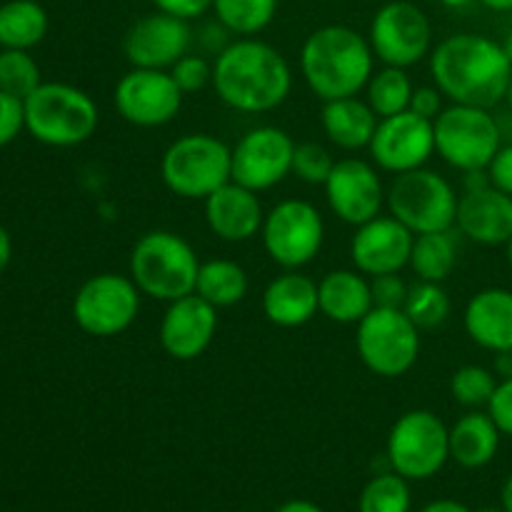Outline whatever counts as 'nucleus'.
I'll list each match as a JSON object with an SVG mask.
<instances>
[{
    "label": "nucleus",
    "mask_w": 512,
    "mask_h": 512,
    "mask_svg": "<svg viewBox=\"0 0 512 512\" xmlns=\"http://www.w3.org/2000/svg\"><path fill=\"white\" fill-rule=\"evenodd\" d=\"M428 60L433 85L450 103L490 110L505 100L512 63L498 40L478 33L450 35L435 45Z\"/></svg>",
    "instance_id": "1"
},
{
    "label": "nucleus",
    "mask_w": 512,
    "mask_h": 512,
    "mask_svg": "<svg viewBox=\"0 0 512 512\" xmlns=\"http://www.w3.org/2000/svg\"><path fill=\"white\" fill-rule=\"evenodd\" d=\"M213 88L230 110L270 113L288 100L293 70L278 48L258 38H238L213 60Z\"/></svg>",
    "instance_id": "2"
},
{
    "label": "nucleus",
    "mask_w": 512,
    "mask_h": 512,
    "mask_svg": "<svg viewBox=\"0 0 512 512\" xmlns=\"http://www.w3.org/2000/svg\"><path fill=\"white\" fill-rule=\"evenodd\" d=\"M375 53L368 38L350 25H323L300 48L305 85L323 103L350 98L365 90L375 73Z\"/></svg>",
    "instance_id": "3"
},
{
    "label": "nucleus",
    "mask_w": 512,
    "mask_h": 512,
    "mask_svg": "<svg viewBox=\"0 0 512 512\" xmlns=\"http://www.w3.org/2000/svg\"><path fill=\"white\" fill-rule=\"evenodd\" d=\"M200 260L193 245L173 230H150L135 240L128 275L145 298L173 303L195 293Z\"/></svg>",
    "instance_id": "4"
},
{
    "label": "nucleus",
    "mask_w": 512,
    "mask_h": 512,
    "mask_svg": "<svg viewBox=\"0 0 512 512\" xmlns=\"http://www.w3.org/2000/svg\"><path fill=\"white\" fill-rule=\"evenodd\" d=\"M23 103L25 130L50 148H75L98 130V105L70 83H40Z\"/></svg>",
    "instance_id": "5"
},
{
    "label": "nucleus",
    "mask_w": 512,
    "mask_h": 512,
    "mask_svg": "<svg viewBox=\"0 0 512 512\" xmlns=\"http://www.w3.org/2000/svg\"><path fill=\"white\" fill-rule=\"evenodd\" d=\"M165 188L183 200H205L233 180V148L218 135L185 133L160 158Z\"/></svg>",
    "instance_id": "6"
},
{
    "label": "nucleus",
    "mask_w": 512,
    "mask_h": 512,
    "mask_svg": "<svg viewBox=\"0 0 512 512\" xmlns=\"http://www.w3.org/2000/svg\"><path fill=\"white\" fill-rule=\"evenodd\" d=\"M458 193L445 175L430 168L395 175L385 195V208L413 235L453 230L458 218Z\"/></svg>",
    "instance_id": "7"
},
{
    "label": "nucleus",
    "mask_w": 512,
    "mask_h": 512,
    "mask_svg": "<svg viewBox=\"0 0 512 512\" xmlns=\"http://www.w3.org/2000/svg\"><path fill=\"white\" fill-rule=\"evenodd\" d=\"M435 155L460 173L488 170L490 160L503 148V133L488 108L475 105H445L433 120Z\"/></svg>",
    "instance_id": "8"
},
{
    "label": "nucleus",
    "mask_w": 512,
    "mask_h": 512,
    "mask_svg": "<svg viewBox=\"0 0 512 512\" xmlns=\"http://www.w3.org/2000/svg\"><path fill=\"white\" fill-rule=\"evenodd\" d=\"M355 348L373 375L403 378L420 358V328L405 310L373 308L358 323Z\"/></svg>",
    "instance_id": "9"
},
{
    "label": "nucleus",
    "mask_w": 512,
    "mask_h": 512,
    "mask_svg": "<svg viewBox=\"0 0 512 512\" xmlns=\"http://www.w3.org/2000/svg\"><path fill=\"white\" fill-rule=\"evenodd\" d=\"M385 458L405 480L433 478L450 458V428L433 410H408L390 428Z\"/></svg>",
    "instance_id": "10"
},
{
    "label": "nucleus",
    "mask_w": 512,
    "mask_h": 512,
    "mask_svg": "<svg viewBox=\"0 0 512 512\" xmlns=\"http://www.w3.org/2000/svg\"><path fill=\"white\" fill-rule=\"evenodd\" d=\"M263 248L283 270H300L313 263L325 243V220L308 200L288 198L265 213Z\"/></svg>",
    "instance_id": "11"
},
{
    "label": "nucleus",
    "mask_w": 512,
    "mask_h": 512,
    "mask_svg": "<svg viewBox=\"0 0 512 512\" xmlns=\"http://www.w3.org/2000/svg\"><path fill=\"white\" fill-rule=\"evenodd\" d=\"M143 293L130 275L100 273L85 280L73 298V320L85 335L115 338L138 320Z\"/></svg>",
    "instance_id": "12"
},
{
    "label": "nucleus",
    "mask_w": 512,
    "mask_h": 512,
    "mask_svg": "<svg viewBox=\"0 0 512 512\" xmlns=\"http://www.w3.org/2000/svg\"><path fill=\"white\" fill-rule=\"evenodd\" d=\"M368 43L380 63L408 70L433 53V25L410 0H390L370 20Z\"/></svg>",
    "instance_id": "13"
},
{
    "label": "nucleus",
    "mask_w": 512,
    "mask_h": 512,
    "mask_svg": "<svg viewBox=\"0 0 512 512\" xmlns=\"http://www.w3.org/2000/svg\"><path fill=\"white\" fill-rule=\"evenodd\" d=\"M183 98L170 70L153 68H130L113 93L118 115L135 128H163L173 123L183 108Z\"/></svg>",
    "instance_id": "14"
},
{
    "label": "nucleus",
    "mask_w": 512,
    "mask_h": 512,
    "mask_svg": "<svg viewBox=\"0 0 512 512\" xmlns=\"http://www.w3.org/2000/svg\"><path fill=\"white\" fill-rule=\"evenodd\" d=\"M295 140L278 125H258L233 145V180L255 190L275 188L293 175Z\"/></svg>",
    "instance_id": "15"
},
{
    "label": "nucleus",
    "mask_w": 512,
    "mask_h": 512,
    "mask_svg": "<svg viewBox=\"0 0 512 512\" xmlns=\"http://www.w3.org/2000/svg\"><path fill=\"white\" fill-rule=\"evenodd\" d=\"M368 153L375 168L383 173L403 175L425 168L435 155L433 120L420 118L413 110L380 118Z\"/></svg>",
    "instance_id": "16"
},
{
    "label": "nucleus",
    "mask_w": 512,
    "mask_h": 512,
    "mask_svg": "<svg viewBox=\"0 0 512 512\" xmlns=\"http://www.w3.org/2000/svg\"><path fill=\"white\" fill-rule=\"evenodd\" d=\"M325 200L333 215L343 223L358 225L378 218L385 208V190L380 170L373 160L343 158L335 163L333 173L325 180Z\"/></svg>",
    "instance_id": "17"
},
{
    "label": "nucleus",
    "mask_w": 512,
    "mask_h": 512,
    "mask_svg": "<svg viewBox=\"0 0 512 512\" xmlns=\"http://www.w3.org/2000/svg\"><path fill=\"white\" fill-rule=\"evenodd\" d=\"M193 45L190 20L153 10L128 28L123 38V53L130 68L170 70Z\"/></svg>",
    "instance_id": "18"
},
{
    "label": "nucleus",
    "mask_w": 512,
    "mask_h": 512,
    "mask_svg": "<svg viewBox=\"0 0 512 512\" xmlns=\"http://www.w3.org/2000/svg\"><path fill=\"white\" fill-rule=\"evenodd\" d=\"M413 240L415 235L400 220H395L390 213H380L378 218L355 228L353 240H350L353 268L368 278L400 273L410 263Z\"/></svg>",
    "instance_id": "19"
},
{
    "label": "nucleus",
    "mask_w": 512,
    "mask_h": 512,
    "mask_svg": "<svg viewBox=\"0 0 512 512\" xmlns=\"http://www.w3.org/2000/svg\"><path fill=\"white\" fill-rule=\"evenodd\" d=\"M218 333V308L190 293L173 300L160 318L158 338L165 353L180 363L200 358Z\"/></svg>",
    "instance_id": "20"
},
{
    "label": "nucleus",
    "mask_w": 512,
    "mask_h": 512,
    "mask_svg": "<svg viewBox=\"0 0 512 512\" xmlns=\"http://www.w3.org/2000/svg\"><path fill=\"white\" fill-rule=\"evenodd\" d=\"M258 195L260 193L235 180L208 195L203 200V210L210 233L223 243H248L255 235H260L265 208Z\"/></svg>",
    "instance_id": "21"
},
{
    "label": "nucleus",
    "mask_w": 512,
    "mask_h": 512,
    "mask_svg": "<svg viewBox=\"0 0 512 512\" xmlns=\"http://www.w3.org/2000/svg\"><path fill=\"white\" fill-rule=\"evenodd\" d=\"M455 228L460 230V235L485 248L508 245L512 238V195L495 185L465 190L460 195Z\"/></svg>",
    "instance_id": "22"
},
{
    "label": "nucleus",
    "mask_w": 512,
    "mask_h": 512,
    "mask_svg": "<svg viewBox=\"0 0 512 512\" xmlns=\"http://www.w3.org/2000/svg\"><path fill=\"white\" fill-rule=\"evenodd\" d=\"M468 338L488 353L512 350V290L485 288L468 300L463 313Z\"/></svg>",
    "instance_id": "23"
},
{
    "label": "nucleus",
    "mask_w": 512,
    "mask_h": 512,
    "mask_svg": "<svg viewBox=\"0 0 512 512\" xmlns=\"http://www.w3.org/2000/svg\"><path fill=\"white\" fill-rule=\"evenodd\" d=\"M263 313L278 328H303L320 313L318 283L300 270H283L265 285Z\"/></svg>",
    "instance_id": "24"
},
{
    "label": "nucleus",
    "mask_w": 512,
    "mask_h": 512,
    "mask_svg": "<svg viewBox=\"0 0 512 512\" xmlns=\"http://www.w3.org/2000/svg\"><path fill=\"white\" fill-rule=\"evenodd\" d=\"M320 315L338 325H358L375 308L370 278L355 268H338L318 283Z\"/></svg>",
    "instance_id": "25"
},
{
    "label": "nucleus",
    "mask_w": 512,
    "mask_h": 512,
    "mask_svg": "<svg viewBox=\"0 0 512 512\" xmlns=\"http://www.w3.org/2000/svg\"><path fill=\"white\" fill-rule=\"evenodd\" d=\"M378 123L380 118L370 108L368 100H360L358 95L328 100L320 110V125H323L325 138L345 153L368 150Z\"/></svg>",
    "instance_id": "26"
},
{
    "label": "nucleus",
    "mask_w": 512,
    "mask_h": 512,
    "mask_svg": "<svg viewBox=\"0 0 512 512\" xmlns=\"http://www.w3.org/2000/svg\"><path fill=\"white\" fill-rule=\"evenodd\" d=\"M500 438L503 433L488 410H468L463 418L455 420L450 428V458L465 470H478L493 463L500 450Z\"/></svg>",
    "instance_id": "27"
},
{
    "label": "nucleus",
    "mask_w": 512,
    "mask_h": 512,
    "mask_svg": "<svg viewBox=\"0 0 512 512\" xmlns=\"http://www.w3.org/2000/svg\"><path fill=\"white\" fill-rule=\"evenodd\" d=\"M248 288V273L235 260L213 258L200 263L198 280H195V295H200L213 308H233V305L243 303Z\"/></svg>",
    "instance_id": "28"
},
{
    "label": "nucleus",
    "mask_w": 512,
    "mask_h": 512,
    "mask_svg": "<svg viewBox=\"0 0 512 512\" xmlns=\"http://www.w3.org/2000/svg\"><path fill=\"white\" fill-rule=\"evenodd\" d=\"M48 35V13L35 0H8L0 5V45L30 50Z\"/></svg>",
    "instance_id": "29"
},
{
    "label": "nucleus",
    "mask_w": 512,
    "mask_h": 512,
    "mask_svg": "<svg viewBox=\"0 0 512 512\" xmlns=\"http://www.w3.org/2000/svg\"><path fill=\"white\" fill-rule=\"evenodd\" d=\"M408 265L418 280L445 283L458 265V238L453 230L415 235Z\"/></svg>",
    "instance_id": "30"
},
{
    "label": "nucleus",
    "mask_w": 512,
    "mask_h": 512,
    "mask_svg": "<svg viewBox=\"0 0 512 512\" xmlns=\"http://www.w3.org/2000/svg\"><path fill=\"white\" fill-rule=\"evenodd\" d=\"M415 83L410 80L408 70L395 68V65H383L375 68L365 85V100L375 110L378 118H390V115L405 113L410 108Z\"/></svg>",
    "instance_id": "31"
},
{
    "label": "nucleus",
    "mask_w": 512,
    "mask_h": 512,
    "mask_svg": "<svg viewBox=\"0 0 512 512\" xmlns=\"http://www.w3.org/2000/svg\"><path fill=\"white\" fill-rule=\"evenodd\" d=\"M280 0H213V13L228 33L255 38L278 15Z\"/></svg>",
    "instance_id": "32"
},
{
    "label": "nucleus",
    "mask_w": 512,
    "mask_h": 512,
    "mask_svg": "<svg viewBox=\"0 0 512 512\" xmlns=\"http://www.w3.org/2000/svg\"><path fill=\"white\" fill-rule=\"evenodd\" d=\"M403 310L420 330H435L450 318L453 303H450V295L443 288V283L418 280V283L408 288Z\"/></svg>",
    "instance_id": "33"
},
{
    "label": "nucleus",
    "mask_w": 512,
    "mask_h": 512,
    "mask_svg": "<svg viewBox=\"0 0 512 512\" xmlns=\"http://www.w3.org/2000/svg\"><path fill=\"white\" fill-rule=\"evenodd\" d=\"M360 512H410L408 480L395 470L380 473L363 488L358 503Z\"/></svg>",
    "instance_id": "34"
},
{
    "label": "nucleus",
    "mask_w": 512,
    "mask_h": 512,
    "mask_svg": "<svg viewBox=\"0 0 512 512\" xmlns=\"http://www.w3.org/2000/svg\"><path fill=\"white\" fill-rule=\"evenodd\" d=\"M495 388H498V375L483 365H463L450 378V395L455 403L468 410L488 408Z\"/></svg>",
    "instance_id": "35"
},
{
    "label": "nucleus",
    "mask_w": 512,
    "mask_h": 512,
    "mask_svg": "<svg viewBox=\"0 0 512 512\" xmlns=\"http://www.w3.org/2000/svg\"><path fill=\"white\" fill-rule=\"evenodd\" d=\"M40 83H43L40 68L28 50H0V90L3 93L25 100Z\"/></svg>",
    "instance_id": "36"
},
{
    "label": "nucleus",
    "mask_w": 512,
    "mask_h": 512,
    "mask_svg": "<svg viewBox=\"0 0 512 512\" xmlns=\"http://www.w3.org/2000/svg\"><path fill=\"white\" fill-rule=\"evenodd\" d=\"M335 163L325 145L315 143V140H305V143H295L293 153V175L308 185H325V180L333 173Z\"/></svg>",
    "instance_id": "37"
},
{
    "label": "nucleus",
    "mask_w": 512,
    "mask_h": 512,
    "mask_svg": "<svg viewBox=\"0 0 512 512\" xmlns=\"http://www.w3.org/2000/svg\"><path fill=\"white\" fill-rule=\"evenodd\" d=\"M170 75L178 83V88L183 90V95H195L200 90H205L208 85H213V63L205 60L203 55L185 53L178 63L170 68Z\"/></svg>",
    "instance_id": "38"
},
{
    "label": "nucleus",
    "mask_w": 512,
    "mask_h": 512,
    "mask_svg": "<svg viewBox=\"0 0 512 512\" xmlns=\"http://www.w3.org/2000/svg\"><path fill=\"white\" fill-rule=\"evenodd\" d=\"M410 285L400 278V273L375 275L370 278V290H373L375 308H393L403 310L405 298H408Z\"/></svg>",
    "instance_id": "39"
},
{
    "label": "nucleus",
    "mask_w": 512,
    "mask_h": 512,
    "mask_svg": "<svg viewBox=\"0 0 512 512\" xmlns=\"http://www.w3.org/2000/svg\"><path fill=\"white\" fill-rule=\"evenodd\" d=\"M25 128V103L0 90V148L13 143Z\"/></svg>",
    "instance_id": "40"
},
{
    "label": "nucleus",
    "mask_w": 512,
    "mask_h": 512,
    "mask_svg": "<svg viewBox=\"0 0 512 512\" xmlns=\"http://www.w3.org/2000/svg\"><path fill=\"white\" fill-rule=\"evenodd\" d=\"M485 410L493 418V423L498 425L500 433L512 438V378L498 380V388H495L493 398H490Z\"/></svg>",
    "instance_id": "41"
},
{
    "label": "nucleus",
    "mask_w": 512,
    "mask_h": 512,
    "mask_svg": "<svg viewBox=\"0 0 512 512\" xmlns=\"http://www.w3.org/2000/svg\"><path fill=\"white\" fill-rule=\"evenodd\" d=\"M445 95L440 93L438 85H415L413 98H410V108L415 115L425 120H435L445 110Z\"/></svg>",
    "instance_id": "42"
},
{
    "label": "nucleus",
    "mask_w": 512,
    "mask_h": 512,
    "mask_svg": "<svg viewBox=\"0 0 512 512\" xmlns=\"http://www.w3.org/2000/svg\"><path fill=\"white\" fill-rule=\"evenodd\" d=\"M150 3L155 5V10L178 15L183 20H195L213 10V0H150Z\"/></svg>",
    "instance_id": "43"
},
{
    "label": "nucleus",
    "mask_w": 512,
    "mask_h": 512,
    "mask_svg": "<svg viewBox=\"0 0 512 512\" xmlns=\"http://www.w3.org/2000/svg\"><path fill=\"white\" fill-rule=\"evenodd\" d=\"M488 175L490 183H493L495 188L512 195V143L503 145V148L498 150V155L490 160Z\"/></svg>",
    "instance_id": "44"
},
{
    "label": "nucleus",
    "mask_w": 512,
    "mask_h": 512,
    "mask_svg": "<svg viewBox=\"0 0 512 512\" xmlns=\"http://www.w3.org/2000/svg\"><path fill=\"white\" fill-rule=\"evenodd\" d=\"M493 373L498 375V380L512 378V350H500V353H495Z\"/></svg>",
    "instance_id": "45"
},
{
    "label": "nucleus",
    "mask_w": 512,
    "mask_h": 512,
    "mask_svg": "<svg viewBox=\"0 0 512 512\" xmlns=\"http://www.w3.org/2000/svg\"><path fill=\"white\" fill-rule=\"evenodd\" d=\"M420 512H473V510L465 508V505L458 503V500H433V503L425 505Z\"/></svg>",
    "instance_id": "46"
},
{
    "label": "nucleus",
    "mask_w": 512,
    "mask_h": 512,
    "mask_svg": "<svg viewBox=\"0 0 512 512\" xmlns=\"http://www.w3.org/2000/svg\"><path fill=\"white\" fill-rule=\"evenodd\" d=\"M10 255H13V243H10L8 230H5L3 225H0V275H3L5 268H8Z\"/></svg>",
    "instance_id": "47"
},
{
    "label": "nucleus",
    "mask_w": 512,
    "mask_h": 512,
    "mask_svg": "<svg viewBox=\"0 0 512 512\" xmlns=\"http://www.w3.org/2000/svg\"><path fill=\"white\" fill-rule=\"evenodd\" d=\"M278 512H323L315 503L310 500H290V503L280 505Z\"/></svg>",
    "instance_id": "48"
},
{
    "label": "nucleus",
    "mask_w": 512,
    "mask_h": 512,
    "mask_svg": "<svg viewBox=\"0 0 512 512\" xmlns=\"http://www.w3.org/2000/svg\"><path fill=\"white\" fill-rule=\"evenodd\" d=\"M480 3L490 10H498V13H510L512 10V0H480Z\"/></svg>",
    "instance_id": "49"
},
{
    "label": "nucleus",
    "mask_w": 512,
    "mask_h": 512,
    "mask_svg": "<svg viewBox=\"0 0 512 512\" xmlns=\"http://www.w3.org/2000/svg\"><path fill=\"white\" fill-rule=\"evenodd\" d=\"M500 500H503V510L505 512H512V475H510L508 480H505L503 495H500Z\"/></svg>",
    "instance_id": "50"
},
{
    "label": "nucleus",
    "mask_w": 512,
    "mask_h": 512,
    "mask_svg": "<svg viewBox=\"0 0 512 512\" xmlns=\"http://www.w3.org/2000/svg\"><path fill=\"white\" fill-rule=\"evenodd\" d=\"M440 3H443L445 8H465V5H470L473 0H440Z\"/></svg>",
    "instance_id": "51"
},
{
    "label": "nucleus",
    "mask_w": 512,
    "mask_h": 512,
    "mask_svg": "<svg viewBox=\"0 0 512 512\" xmlns=\"http://www.w3.org/2000/svg\"><path fill=\"white\" fill-rule=\"evenodd\" d=\"M503 48H505V53H508V58H510V63H512V28H510V33L505 35V40H503Z\"/></svg>",
    "instance_id": "52"
},
{
    "label": "nucleus",
    "mask_w": 512,
    "mask_h": 512,
    "mask_svg": "<svg viewBox=\"0 0 512 512\" xmlns=\"http://www.w3.org/2000/svg\"><path fill=\"white\" fill-rule=\"evenodd\" d=\"M505 103H508V108L512 110V78H510V83H508V90H505Z\"/></svg>",
    "instance_id": "53"
},
{
    "label": "nucleus",
    "mask_w": 512,
    "mask_h": 512,
    "mask_svg": "<svg viewBox=\"0 0 512 512\" xmlns=\"http://www.w3.org/2000/svg\"><path fill=\"white\" fill-rule=\"evenodd\" d=\"M505 248H508V263H510V268H512V238H510V243L505 245Z\"/></svg>",
    "instance_id": "54"
},
{
    "label": "nucleus",
    "mask_w": 512,
    "mask_h": 512,
    "mask_svg": "<svg viewBox=\"0 0 512 512\" xmlns=\"http://www.w3.org/2000/svg\"><path fill=\"white\" fill-rule=\"evenodd\" d=\"M480 512H505V510H498V508H485V510H480Z\"/></svg>",
    "instance_id": "55"
}]
</instances>
